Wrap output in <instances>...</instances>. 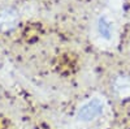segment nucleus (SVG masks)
<instances>
[{
	"label": "nucleus",
	"mask_w": 130,
	"mask_h": 129,
	"mask_svg": "<svg viewBox=\"0 0 130 129\" xmlns=\"http://www.w3.org/2000/svg\"><path fill=\"white\" fill-rule=\"evenodd\" d=\"M112 90L117 98L129 99L130 98V76L117 74L112 80Z\"/></svg>",
	"instance_id": "nucleus-4"
},
{
	"label": "nucleus",
	"mask_w": 130,
	"mask_h": 129,
	"mask_svg": "<svg viewBox=\"0 0 130 129\" xmlns=\"http://www.w3.org/2000/svg\"><path fill=\"white\" fill-rule=\"evenodd\" d=\"M20 24V12L13 7L0 8V31L9 33Z\"/></svg>",
	"instance_id": "nucleus-3"
},
{
	"label": "nucleus",
	"mask_w": 130,
	"mask_h": 129,
	"mask_svg": "<svg viewBox=\"0 0 130 129\" xmlns=\"http://www.w3.org/2000/svg\"><path fill=\"white\" fill-rule=\"evenodd\" d=\"M95 30H96V35L100 40L109 43L115 34H116V24L115 20L108 15V13H102L98 16L96 18V24H95Z\"/></svg>",
	"instance_id": "nucleus-2"
},
{
	"label": "nucleus",
	"mask_w": 130,
	"mask_h": 129,
	"mask_svg": "<svg viewBox=\"0 0 130 129\" xmlns=\"http://www.w3.org/2000/svg\"><path fill=\"white\" fill-rule=\"evenodd\" d=\"M107 108V102L102 95H92L83 101L77 111H75V120L81 124H91L103 116Z\"/></svg>",
	"instance_id": "nucleus-1"
}]
</instances>
